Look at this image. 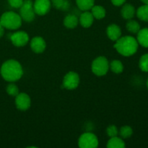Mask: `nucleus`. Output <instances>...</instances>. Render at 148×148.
Listing matches in <instances>:
<instances>
[{"mask_svg": "<svg viewBox=\"0 0 148 148\" xmlns=\"http://www.w3.org/2000/svg\"><path fill=\"white\" fill-rule=\"evenodd\" d=\"M0 23L5 28L16 30L21 26L22 18L20 14L14 12H6L0 18Z\"/></svg>", "mask_w": 148, "mask_h": 148, "instance_id": "3", "label": "nucleus"}, {"mask_svg": "<svg viewBox=\"0 0 148 148\" xmlns=\"http://www.w3.org/2000/svg\"><path fill=\"white\" fill-rule=\"evenodd\" d=\"M46 47V43L44 39L40 36L34 37L30 42V48L35 53H40L45 51Z\"/></svg>", "mask_w": 148, "mask_h": 148, "instance_id": "11", "label": "nucleus"}, {"mask_svg": "<svg viewBox=\"0 0 148 148\" xmlns=\"http://www.w3.org/2000/svg\"><path fill=\"white\" fill-rule=\"evenodd\" d=\"M106 33L108 38H110L113 41H116L121 37V30L119 26L117 25L111 24L107 27Z\"/></svg>", "mask_w": 148, "mask_h": 148, "instance_id": "12", "label": "nucleus"}, {"mask_svg": "<svg viewBox=\"0 0 148 148\" xmlns=\"http://www.w3.org/2000/svg\"><path fill=\"white\" fill-rule=\"evenodd\" d=\"M78 8L82 11H89L95 4V0H76Z\"/></svg>", "mask_w": 148, "mask_h": 148, "instance_id": "18", "label": "nucleus"}, {"mask_svg": "<svg viewBox=\"0 0 148 148\" xmlns=\"http://www.w3.org/2000/svg\"><path fill=\"white\" fill-rule=\"evenodd\" d=\"M79 83V77L75 72H69L64 76L63 79L64 88L67 90H74L77 88Z\"/></svg>", "mask_w": 148, "mask_h": 148, "instance_id": "7", "label": "nucleus"}, {"mask_svg": "<svg viewBox=\"0 0 148 148\" xmlns=\"http://www.w3.org/2000/svg\"><path fill=\"white\" fill-rule=\"evenodd\" d=\"M94 21V17L92 13L88 11H84L79 17V23L81 25L85 28H88L92 25Z\"/></svg>", "mask_w": 148, "mask_h": 148, "instance_id": "13", "label": "nucleus"}, {"mask_svg": "<svg viewBox=\"0 0 148 148\" xmlns=\"http://www.w3.org/2000/svg\"><path fill=\"white\" fill-rule=\"evenodd\" d=\"M91 13L93 15L94 18L98 19V20H101L105 17L106 16V10L104 7L102 6L99 5H94L93 7L91 8Z\"/></svg>", "mask_w": 148, "mask_h": 148, "instance_id": "19", "label": "nucleus"}, {"mask_svg": "<svg viewBox=\"0 0 148 148\" xmlns=\"http://www.w3.org/2000/svg\"><path fill=\"white\" fill-rule=\"evenodd\" d=\"M6 90H7V93L10 95H11V96L16 97L19 94L18 88H17V85L13 83H11L7 85Z\"/></svg>", "mask_w": 148, "mask_h": 148, "instance_id": "26", "label": "nucleus"}, {"mask_svg": "<svg viewBox=\"0 0 148 148\" xmlns=\"http://www.w3.org/2000/svg\"><path fill=\"white\" fill-rule=\"evenodd\" d=\"M138 42L132 36H127L120 37L116 41L114 48L117 51L124 56L134 55L138 49Z\"/></svg>", "mask_w": 148, "mask_h": 148, "instance_id": "2", "label": "nucleus"}, {"mask_svg": "<svg viewBox=\"0 0 148 148\" xmlns=\"http://www.w3.org/2000/svg\"><path fill=\"white\" fill-rule=\"evenodd\" d=\"M20 15L25 22L30 23L35 19L36 12L33 8V3L31 0H24L20 7Z\"/></svg>", "mask_w": 148, "mask_h": 148, "instance_id": "5", "label": "nucleus"}, {"mask_svg": "<svg viewBox=\"0 0 148 148\" xmlns=\"http://www.w3.org/2000/svg\"><path fill=\"white\" fill-rule=\"evenodd\" d=\"M107 147L108 148H124L125 143L121 138L116 137H110V140L107 143Z\"/></svg>", "mask_w": 148, "mask_h": 148, "instance_id": "17", "label": "nucleus"}, {"mask_svg": "<svg viewBox=\"0 0 148 148\" xmlns=\"http://www.w3.org/2000/svg\"><path fill=\"white\" fill-rule=\"evenodd\" d=\"M142 2L144 3L145 4H148V0H141Z\"/></svg>", "mask_w": 148, "mask_h": 148, "instance_id": "31", "label": "nucleus"}, {"mask_svg": "<svg viewBox=\"0 0 148 148\" xmlns=\"http://www.w3.org/2000/svg\"><path fill=\"white\" fill-rule=\"evenodd\" d=\"M139 66L143 72H148V53L141 56L139 62Z\"/></svg>", "mask_w": 148, "mask_h": 148, "instance_id": "25", "label": "nucleus"}, {"mask_svg": "<svg viewBox=\"0 0 148 148\" xmlns=\"http://www.w3.org/2000/svg\"><path fill=\"white\" fill-rule=\"evenodd\" d=\"M109 67L113 72L116 74H120L124 70V65L119 60H114L111 62Z\"/></svg>", "mask_w": 148, "mask_h": 148, "instance_id": "23", "label": "nucleus"}, {"mask_svg": "<svg viewBox=\"0 0 148 148\" xmlns=\"http://www.w3.org/2000/svg\"><path fill=\"white\" fill-rule=\"evenodd\" d=\"M106 133L108 137H116L119 134L118 129H117V127L115 125H111L107 128Z\"/></svg>", "mask_w": 148, "mask_h": 148, "instance_id": "27", "label": "nucleus"}, {"mask_svg": "<svg viewBox=\"0 0 148 148\" xmlns=\"http://www.w3.org/2000/svg\"><path fill=\"white\" fill-rule=\"evenodd\" d=\"M10 40L14 46L21 47L27 44L29 40V36L25 31H18L11 35Z\"/></svg>", "mask_w": 148, "mask_h": 148, "instance_id": "8", "label": "nucleus"}, {"mask_svg": "<svg viewBox=\"0 0 148 148\" xmlns=\"http://www.w3.org/2000/svg\"><path fill=\"white\" fill-rule=\"evenodd\" d=\"M137 34V42L145 48H148V28L140 29Z\"/></svg>", "mask_w": 148, "mask_h": 148, "instance_id": "15", "label": "nucleus"}, {"mask_svg": "<svg viewBox=\"0 0 148 148\" xmlns=\"http://www.w3.org/2000/svg\"><path fill=\"white\" fill-rule=\"evenodd\" d=\"M51 2L55 8L64 11L68 10L70 7V3L68 0H51Z\"/></svg>", "mask_w": 148, "mask_h": 148, "instance_id": "21", "label": "nucleus"}, {"mask_svg": "<svg viewBox=\"0 0 148 148\" xmlns=\"http://www.w3.org/2000/svg\"><path fill=\"white\" fill-rule=\"evenodd\" d=\"M133 134V130L130 126H124L120 129L119 134L123 139L130 138Z\"/></svg>", "mask_w": 148, "mask_h": 148, "instance_id": "24", "label": "nucleus"}, {"mask_svg": "<svg viewBox=\"0 0 148 148\" xmlns=\"http://www.w3.org/2000/svg\"><path fill=\"white\" fill-rule=\"evenodd\" d=\"M4 27H3L2 25L0 23V38L2 37V36L4 35Z\"/></svg>", "mask_w": 148, "mask_h": 148, "instance_id": "30", "label": "nucleus"}, {"mask_svg": "<svg viewBox=\"0 0 148 148\" xmlns=\"http://www.w3.org/2000/svg\"><path fill=\"white\" fill-rule=\"evenodd\" d=\"M147 88H148V79H147Z\"/></svg>", "mask_w": 148, "mask_h": 148, "instance_id": "32", "label": "nucleus"}, {"mask_svg": "<svg viewBox=\"0 0 148 148\" xmlns=\"http://www.w3.org/2000/svg\"><path fill=\"white\" fill-rule=\"evenodd\" d=\"M91 69L92 72L97 76H103L108 72L109 64L106 58L104 56H99L92 62Z\"/></svg>", "mask_w": 148, "mask_h": 148, "instance_id": "4", "label": "nucleus"}, {"mask_svg": "<svg viewBox=\"0 0 148 148\" xmlns=\"http://www.w3.org/2000/svg\"><path fill=\"white\" fill-rule=\"evenodd\" d=\"M98 139L93 133L85 132L79 137L78 146L81 148H95L98 146Z\"/></svg>", "mask_w": 148, "mask_h": 148, "instance_id": "6", "label": "nucleus"}, {"mask_svg": "<svg viewBox=\"0 0 148 148\" xmlns=\"http://www.w3.org/2000/svg\"><path fill=\"white\" fill-rule=\"evenodd\" d=\"M1 75L6 81L15 82L23 76V67L17 61L14 59L7 60L1 66Z\"/></svg>", "mask_w": 148, "mask_h": 148, "instance_id": "1", "label": "nucleus"}, {"mask_svg": "<svg viewBox=\"0 0 148 148\" xmlns=\"http://www.w3.org/2000/svg\"><path fill=\"white\" fill-rule=\"evenodd\" d=\"M36 14L38 15H45L49 12L51 8L50 0H36L33 3Z\"/></svg>", "mask_w": 148, "mask_h": 148, "instance_id": "9", "label": "nucleus"}, {"mask_svg": "<svg viewBox=\"0 0 148 148\" xmlns=\"http://www.w3.org/2000/svg\"><path fill=\"white\" fill-rule=\"evenodd\" d=\"M135 8L130 4H126L123 6L121 10V14L125 20H131L135 14Z\"/></svg>", "mask_w": 148, "mask_h": 148, "instance_id": "14", "label": "nucleus"}, {"mask_svg": "<svg viewBox=\"0 0 148 148\" xmlns=\"http://www.w3.org/2000/svg\"><path fill=\"white\" fill-rule=\"evenodd\" d=\"M24 0H8L10 5L13 8H20Z\"/></svg>", "mask_w": 148, "mask_h": 148, "instance_id": "28", "label": "nucleus"}, {"mask_svg": "<svg viewBox=\"0 0 148 148\" xmlns=\"http://www.w3.org/2000/svg\"><path fill=\"white\" fill-rule=\"evenodd\" d=\"M137 16L140 20L148 22V4H144L137 9Z\"/></svg>", "mask_w": 148, "mask_h": 148, "instance_id": "20", "label": "nucleus"}, {"mask_svg": "<svg viewBox=\"0 0 148 148\" xmlns=\"http://www.w3.org/2000/svg\"><path fill=\"white\" fill-rule=\"evenodd\" d=\"M79 20L75 14H68L64 20V25L66 27L69 29H73L77 26Z\"/></svg>", "mask_w": 148, "mask_h": 148, "instance_id": "16", "label": "nucleus"}, {"mask_svg": "<svg viewBox=\"0 0 148 148\" xmlns=\"http://www.w3.org/2000/svg\"><path fill=\"white\" fill-rule=\"evenodd\" d=\"M127 0H111V2L114 6L119 7V6L123 5L126 2Z\"/></svg>", "mask_w": 148, "mask_h": 148, "instance_id": "29", "label": "nucleus"}, {"mask_svg": "<svg viewBox=\"0 0 148 148\" xmlns=\"http://www.w3.org/2000/svg\"><path fill=\"white\" fill-rule=\"evenodd\" d=\"M126 27L130 33L135 34L138 33L139 30H140V25L135 20H129V21L126 24Z\"/></svg>", "mask_w": 148, "mask_h": 148, "instance_id": "22", "label": "nucleus"}, {"mask_svg": "<svg viewBox=\"0 0 148 148\" xmlns=\"http://www.w3.org/2000/svg\"><path fill=\"white\" fill-rule=\"evenodd\" d=\"M31 101H30V96L27 94L19 93L16 96L15 98V105L17 108L20 111H26L30 107Z\"/></svg>", "mask_w": 148, "mask_h": 148, "instance_id": "10", "label": "nucleus"}]
</instances>
